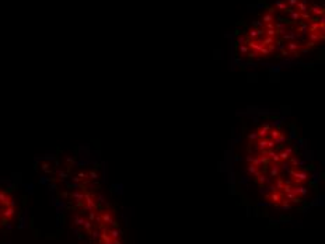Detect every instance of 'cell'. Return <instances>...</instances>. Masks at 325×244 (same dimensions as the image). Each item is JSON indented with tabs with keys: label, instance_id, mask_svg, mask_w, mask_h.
<instances>
[{
	"label": "cell",
	"instance_id": "obj_1",
	"mask_svg": "<svg viewBox=\"0 0 325 244\" xmlns=\"http://www.w3.org/2000/svg\"><path fill=\"white\" fill-rule=\"evenodd\" d=\"M14 215V202L11 195L0 187V227L6 226Z\"/></svg>",
	"mask_w": 325,
	"mask_h": 244
}]
</instances>
